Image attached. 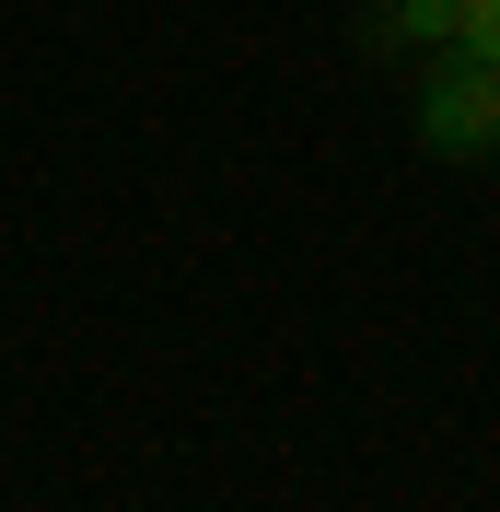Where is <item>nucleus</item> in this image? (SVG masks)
I'll list each match as a JSON object with an SVG mask.
<instances>
[{"mask_svg":"<svg viewBox=\"0 0 500 512\" xmlns=\"http://www.w3.org/2000/svg\"><path fill=\"white\" fill-rule=\"evenodd\" d=\"M373 35L384 47H454V0H384Z\"/></svg>","mask_w":500,"mask_h":512,"instance_id":"obj_2","label":"nucleus"},{"mask_svg":"<svg viewBox=\"0 0 500 512\" xmlns=\"http://www.w3.org/2000/svg\"><path fill=\"white\" fill-rule=\"evenodd\" d=\"M419 140H431L442 163L500 152V70H489V59H466V47H442L431 82H419Z\"/></svg>","mask_w":500,"mask_h":512,"instance_id":"obj_1","label":"nucleus"},{"mask_svg":"<svg viewBox=\"0 0 500 512\" xmlns=\"http://www.w3.org/2000/svg\"><path fill=\"white\" fill-rule=\"evenodd\" d=\"M454 47L500 70V0H454Z\"/></svg>","mask_w":500,"mask_h":512,"instance_id":"obj_3","label":"nucleus"}]
</instances>
